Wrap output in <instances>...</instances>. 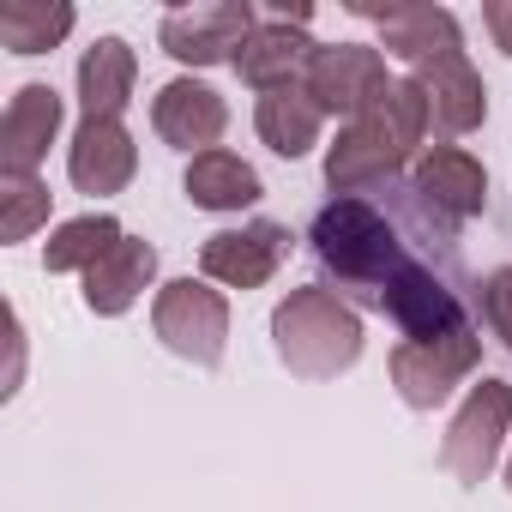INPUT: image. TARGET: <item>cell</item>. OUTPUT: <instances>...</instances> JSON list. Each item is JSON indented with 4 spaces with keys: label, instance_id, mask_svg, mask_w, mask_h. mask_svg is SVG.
<instances>
[{
    "label": "cell",
    "instance_id": "obj_1",
    "mask_svg": "<svg viewBox=\"0 0 512 512\" xmlns=\"http://www.w3.org/2000/svg\"><path fill=\"white\" fill-rule=\"evenodd\" d=\"M428 97H422V85L416 79H392L344 133H338V145H332V157H326V181H332V193H344V199H356L362 187H374V181H386V175H398L404 163H410V151L422 145V133H428Z\"/></svg>",
    "mask_w": 512,
    "mask_h": 512
},
{
    "label": "cell",
    "instance_id": "obj_2",
    "mask_svg": "<svg viewBox=\"0 0 512 512\" xmlns=\"http://www.w3.org/2000/svg\"><path fill=\"white\" fill-rule=\"evenodd\" d=\"M278 362L302 380H338L362 356V320L332 296V290H290L272 314Z\"/></svg>",
    "mask_w": 512,
    "mask_h": 512
},
{
    "label": "cell",
    "instance_id": "obj_3",
    "mask_svg": "<svg viewBox=\"0 0 512 512\" xmlns=\"http://www.w3.org/2000/svg\"><path fill=\"white\" fill-rule=\"evenodd\" d=\"M314 253H320V260H326L344 284L374 290V302H380V290H386L404 266H416V253L398 241L392 217H380L368 199H332V205L320 211V223H314Z\"/></svg>",
    "mask_w": 512,
    "mask_h": 512
},
{
    "label": "cell",
    "instance_id": "obj_4",
    "mask_svg": "<svg viewBox=\"0 0 512 512\" xmlns=\"http://www.w3.org/2000/svg\"><path fill=\"white\" fill-rule=\"evenodd\" d=\"M151 326L157 338L193 362V368H217L223 350H229V302L211 290V284H193V278H175L157 290V308H151Z\"/></svg>",
    "mask_w": 512,
    "mask_h": 512
},
{
    "label": "cell",
    "instance_id": "obj_5",
    "mask_svg": "<svg viewBox=\"0 0 512 512\" xmlns=\"http://www.w3.org/2000/svg\"><path fill=\"white\" fill-rule=\"evenodd\" d=\"M506 428H512V386H500V380L470 386V398L458 404V416H452V428H446V440H440V464H446L464 488H476V482L494 470Z\"/></svg>",
    "mask_w": 512,
    "mask_h": 512
},
{
    "label": "cell",
    "instance_id": "obj_6",
    "mask_svg": "<svg viewBox=\"0 0 512 512\" xmlns=\"http://www.w3.org/2000/svg\"><path fill=\"white\" fill-rule=\"evenodd\" d=\"M290 229L260 217V223H241V229H217L205 247H199V266L211 284H229V290H260L278 278V266L290 260Z\"/></svg>",
    "mask_w": 512,
    "mask_h": 512
},
{
    "label": "cell",
    "instance_id": "obj_7",
    "mask_svg": "<svg viewBox=\"0 0 512 512\" xmlns=\"http://www.w3.org/2000/svg\"><path fill=\"white\" fill-rule=\"evenodd\" d=\"M247 37H253V7H247V0H211V7H181V13H163V25H157V43H163L175 61H187V67L235 61Z\"/></svg>",
    "mask_w": 512,
    "mask_h": 512
},
{
    "label": "cell",
    "instance_id": "obj_8",
    "mask_svg": "<svg viewBox=\"0 0 512 512\" xmlns=\"http://www.w3.org/2000/svg\"><path fill=\"white\" fill-rule=\"evenodd\" d=\"M482 362V338L464 332V338H446V344H398L392 350V386L410 410H434L452 398L458 380H470Z\"/></svg>",
    "mask_w": 512,
    "mask_h": 512
},
{
    "label": "cell",
    "instance_id": "obj_9",
    "mask_svg": "<svg viewBox=\"0 0 512 512\" xmlns=\"http://www.w3.org/2000/svg\"><path fill=\"white\" fill-rule=\"evenodd\" d=\"M302 85H308V97H314L326 115L356 121L392 79H386L380 49H368V43H338V49H314V67H308Z\"/></svg>",
    "mask_w": 512,
    "mask_h": 512
},
{
    "label": "cell",
    "instance_id": "obj_10",
    "mask_svg": "<svg viewBox=\"0 0 512 512\" xmlns=\"http://www.w3.org/2000/svg\"><path fill=\"white\" fill-rule=\"evenodd\" d=\"M151 127H157L163 145L205 157V151H217V139L229 127V103L199 79H169L157 91V103H151Z\"/></svg>",
    "mask_w": 512,
    "mask_h": 512
},
{
    "label": "cell",
    "instance_id": "obj_11",
    "mask_svg": "<svg viewBox=\"0 0 512 512\" xmlns=\"http://www.w3.org/2000/svg\"><path fill=\"white\" fill-rule=\"evenodd\" d=\"M133 169H139V145L121 121H79L73 151H67V175H73L79 193L109 199L133 181Z\"/></svg>",
    "mask_w": 512,
    "mask_h": 512
},
{
    "label": "cell",
    "instance_id": "obj_12",
    "mask_svg": "<svg viewBox=\"0 0 512 512\" xmlns=\"http://www.w3.org/2000/svg\"><path fill=\"white\" fill-rule=\"evenodd\" d=\"M314 49H320V43H308L302 19H296V25H290V19H272V25H253V37H247L241 55H235V73L266 97V91L302 85L308 67H314Z\"/></svg>",
    "mask_w": 512,
    "mask_h": 512
},
{
    "label": "cell",
    "instance_id": "obj_13",
    "mask_svg": "<svg viewBox=\"0 0 512 512\" xmlns=\"http://www.w3.org/2000/svg\"><path fill=\"white\" fill-rule=\"evenodd\" d=\"M55 133H61L55 85H25L7 103V121H0V175H37V163L49 157Z\"/></svg>",
    "mask_w": 512,
    "mask_h": 512
},
{
    "label": "cell",
    "instance_id": "obj_14",
    "mask_svg": "<svg viewBox=\"0 0 512 512\" xmlns=\"http://www.w3.org/2000/svg\"><path fill=\"white\" fill-rule=\"evenodd\" d=\"M356 13L380 19V43L410 67H428V61L464 49V31L446 7H356Z\"/></svg>",
    "mask_w": 512,
    "mask_h": 512
},
{
    "label": "cell",
    "instance_id": "obj_15",
    "mask_svg": "<svg viewBox=\"0 0 512 512\" xmlns=\"http://www.w3.org/2000/svg\"><path fill=\"white\" fill-rule=\"evenodd\" d=\"M416 85H422V97H428V115H434L446 133L482 127L488 91H482V73L470 67L464 49H458V55H440V61H428V67H416Z\"/></svg>",
    "mask_w": 512,
    "mask_h": 512
},
{
    "label": "cell",
    "instance_id": "obj_16",
    "mask_svg": "<svg viewBox=\"0 0 512 512\" xmlns=\"http://www.w3.org/2000/svg\"><path fill=\"white\" fill-rule=\"evenodd\" d=\"M416 193L434 205V211H446V217H476L482 205H488V175H482V163L470 157V151H458V145H434V151H422L416 157Z\"/></svg>",
    "mask_w": 512,
    "mask_h": 512
},
{
    "label": "cell",
    "instance_id": "obj_17",
    "mask_svg": "<svg viewBox=\"0 0 512 512\" xmlns=\"http://www.w3.org/2000/svg\"><path fill=\"white\" fill-rule=\"evenodd\" d=\"M157 278V247L151 241H121L103 266H91L85 272V308L91 314H103V320H115V314H127L139 296H145V284Z\"/></svg>",
    "mask_w": 512,
    "mask_h": 512
},
{
    "label": "cell",
    "instance_id": "obj_18",
    "mask_svg": "<svg viewBox=\"0 0 512 512\" xmlns=\"http://www.w3.org/2000/svg\"><path fill=\"white\" fill-rule=\"evenodd\" d=\"M133 79H139V61L121 37H97L79 61V103H85V121H121L127 97H133Z\"/></svg>",
    "mask_w": 512,
    "mask_h": 512
},
{
    "label": "cell",
    "instance_id": "obj_19",
    "mask_svg": "<svg viewBox=\"0 0 512 512\" xmlns=\"http://www.w3.org/2000/svg\"><path fill=\"white\" fill-rule=\"evenodd\" d=\"M253 127H260V139H266L278 157H308V151L320 145L326 109L308 97V85H284V91H266V97H260Z\"/></svg>",
    "mask_w": 512,
    "mask_h": 512
},
{
    "label": "cell",
    "instance_id": "obj_20",
    "mask_svg": "<svg viewBox=\"0 0 512 512\" xmlns=\"http://www.w3.org/2000/svg\"><path fill=\"white\" fill-rule=\"evenodd\" d=\"M187 199L199 211H247L260 199V175L253 163H241L235 151H205L187 163Z\"/></svg>",
    "mask_w": 512,
    "mask_h": 512
},
{
    "label": "cell",
    "instance_id": "obj_21",
    "mask_svg": "<svg viewBox=\"0 0 512 512\" xmlns=\"http://www.w3.org/2000/svg\"><path fill=\"white\" fill-rule=\"evenodd\" d=\"M127 241V229L109 217V211H91V217H73V223H61L55 235H49V247H43V266L49 272H91V266H103L109 253Z\"/></svg>",
    "mask_w": 512,
    "mask_h": 512
},
{
    "label": "cell",
    "instance_id": "obj_22",
    "mask_svg": "<svg viewBox=\"0 0 512 512\" xmlns=\"http://www.w3.org/2000/svg\"><path fill=\"white\" fill-rule=\"evenodd\" d=\"M73 7L67 0H7L0 7V43L13 55H49L67 31H73Z\"/></svg>",
    "mask_w": 512,
    "mask_h": 512
},
{
    "label": "cell",
    "instance_id": "obj_23",
    "mask_svg": "<svg viewBox=\"0 0 512 512\" xmlns=\"http://www.w3.org/2000/svg\"><path fill=\"white\" fill-rule=\"evenodd\" d=\"M37 223H49V181L43 175H0V235L31 241Z\"/></svg>",
    "mask_w": 512,
    "mask_h": 512
},
{
    "label": "cell",
    "instance_id": "obj_24",
    "mask_svg": "<svg viewBox=\"0 0 512 512\" xmlns=\"http://www.w3.org/2000/svg\"><path fill=\"white\" fill-rule=\"evenodd\" d=\"M482 314H488V326L506 338V350H512V266H500V272H488V284H482Z\"/></svg>",
    "mask_w": 512,
    "mask_h": 512
},
{
    "label": "cell",
    "instance_id": "obj_25",
    "mask_svg": "<svg viewBox=\"0 0 512 512\" xmlns=\"http://www.w3.org/2000/svg\"><path fill=\"white\" fill-rule=\"evenodd\" d=\"M482 25H488L494 49L512 55V0H488V7H482Z\"/></svg>",
    "mask_w": 512,
    "mask_h": 512
},
{
    "label": "cell",
    "instance_id": "obj_26",
    "mask_svg": "<svg viewBox=\"0 0 512 512\" xmlns=\"http://www.w3.org/2000/svg\"><path fill=\"white\" fill-rule=\"evenodd\" d=\"M506 488H512V458H506Z\"/></svg>",
    "mask_w": 512,
    "mask_h": 512
}]
</instances>
